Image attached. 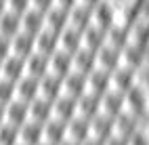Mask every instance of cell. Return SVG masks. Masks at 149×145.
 Here are the masks:
<instances>
[{
  "label": "cell",
  "instance_id": "6da1fadb",
  "mask_svg": "<svg viewBox=\"0 0 149 145\" xmlns=\"http://www.w3.org/2000/svg\"><path fill=\"white\" fill-rule=\"evenodd\" d=\"M40 97V80L32 76H23L21 80L15 82V99L23 103H32L34 99Z\"/></svg>",
  "mask_w": 149,
  "mask_h": 145
},
{
  "label": "cell",
  "instance_id": "7a4b0ae2",
  "mask_svg": "<svg viewBox=\"0 0 149 145\" xmlns=\"http://www.w3.org/2000/svg\"><path fill=\"white\" fill-rule=\"evenodd\" d=\"M111 23H113V2L103 0V2H99L91 11V25L105 32L111 27Z\"/></svg>",
  "mask_w": 149,
  "mask_h": 145
},
{
  "label": "cell",
  "instance_id": "3957f363",
  "mask_svg": "<svg viewBox=\"0 0 149 145\" xmlns=\"http://www.w3.org/2000/svg\"><path fill=\"white\" fill-rule=\"evenodd\" d=\"M107 76L109 74L99 72V70H93L88 76H84V95L95 97V99L105 95L107 93Z\"/></svg>",
  "mask_w": 149,
  "mask_h": 145
},
{
  "label": "cell",
  "instance_id": "277c9868",
  "mask_svg": "<svg viewBox=\"0 0 149 145\" xmlns=\"http://www.w3.org/2000/svg\"><path fill=\"white\" fill-rule=\"evenodd\" d=\"M0 74H2V78L11 80V82L21 80L25 76V59H21V57L11 53L2 63H0Z\"/></svg>",
  "mask_w": 149,
  "mask_h": 145
},
{
  "label": "cell",
  "instance_id": "5b68a950",
  "mask_svg": "<svg viewBox=\"0 0 149 145\" xmlns=\"http://www.w3.org/2000/svg\"><path fill=\"white\" fill-rule=\"evenodd\" d=\"M4 122L13 124V126H21V124H25L29 120V103H23L19 99H13L11 103L4 107Z\"/></svg>",
  "mask_w": 149,
  "mask_h": 145
},
{
  "label": "cell",
  "instance_id": "8992f818",
  "mask_svg": "<svg viewBox=\"0 0 149 145\" xmlns=\"http://www.w3.org/2000/svg\"><path fill=\"white\" fill-rule=\"evenodd\" d=\"M67 23H69V11H65V8L57 6V4L44 13V27L55 34H61L67 27Z\"/></svg>",
  "mask_w": 149,
  "mask_h": 145
},
{
  "label": "cell",
  "instance_id": "52a82bcc",
  "mask_svg": "<svg viewBox=\"0 0 149 145\" xmlns=\"http://www.w3.org/2000/svg\"><path fill=\"white\" fill-rule=\"evenodd\" d=\"M76 116V99H69V97H59V99L53 101V112H51V118L53 120H59L67 124Z\"/></svg>",
  "mask_w": 149,
  "mask_h": 145
},
{
  "label": "cell",
  "instance_id": "ba28073f",
  "mask_svg": "<svg viewBox=\"0 0 149 145\" xmlns=\"http://www.w3.org/2000/svg\"><path fill=\"white\" fill-rule=\"evenodd\" d=\"M72 72V55H67L63 51H55L48 57V74L57 76V78H65V76Z\"/></svg>",
  "mask_w": 149,
  "mask_h": 145
},
{
  "label": "cell",
  "instance_id": "9c48e42d",
  "mask_svg": "<svg viewBox=\"0 0 149 145\" xmlns=\"http://www.w3.org/2000/svg\"><path fill=\"white\" fill-rule=\"evenodd\" d=\"M86 139H88V120H82V118H78V116H74V118L65 124V141L80 145Z\"/></svg>",
  "mask_w": 149,
  "mask_h": 145
},
{
  "label": "cell",
  "instance_id": "30bf717a",
  "mask_svg": "<svg viewBox=\"0 0 149 145\" xmlns=\"http://www.w3.org/2000/svg\"><path fill=\"white\" fill-rule=\"evenodd\" d=\"M11 48H13V55L21 57V59H27L36 51V36L21 30L15 38H11Z\"/></svg>",
  "mask_w": 149,
  "mask_h": 145
},
{
  "label": "cell",
  "instance_id": "8fae6325",
  "mask_svg": "<svg viewBox=\"0 0 149 145\" xmlns=\"http://www.w3.org/2000/svg\"><path fill=\"white\" fill-rule=\"evenodd\" d=\"M61 95L69 97V99H78V97L84 95V76L69 72L65 78L61 80Z\"/></svg>",
  "mask_w": 149,
  "mask_h": 145
},
{
  "label": "cell",
  "instance_id": "7c38bea8",
  "mask_svg": "<svg viewBox=\"0 0 149 145\" xmlns=\"http://www.w3.org/2000/svg\"><path fill=\"white\" fill-rule=\"evenodd\" d=\"M48 74V57L42 53H32L25 59V76H32V78H44Z\"/></svg>",
  "mask_w": 149,
  "mask_h": 145
},
{
  "label": "cell",
  "instance_id": "4fadbf2b",
  "mask_svg": "<svg viewBox=\"0 0 149 145\" xmlns=\"http://www.w3.org/2000/svg\"><path fill=\"white\" fill-rule=\"evenodd\" d=\"M65 141V124L59 120H48L42 124V143L48 145H59Z\"/></svg>",
  "mask_w": 149,
  "mask_h": 145
},
{
  "label": "cell",
  "instance_id": "5bb4252c",
  "mask_svg": "<svg viewBox=\"0 0 149 145\" xmlns=\"http://www.w3.org/2000/svg\"><path fill=\"white\" fill-rule=\"evenodd\" d=\"M103 44H105V32L97 30V27H93V25H88L82 32V36H80V48H84V51L97 53Z\"/></svg>",
  "mask_w": 149,
  "mask_h": 145
},
{
  "label": "cell",
  "instance_id": "9a60e30c",
  "mask_svg": "<svg viewBox=\"0 0 149 145\" xmlns=\"http://www.w3.org/2000/svg\"><path fill=\"white\" fill-rule=\"evenodd\" d=\"M93 70H95V53L80 48V51H76L72 55V72L88 76Z\"/></svg>",
  "mask_w": 149,
  "mask_h": 145
},
{
  "label": "cell",
  "instance_id": "2e32d148",
  "mask_svg": "<svg viewBox=\"0 0 149 145\" xmlns=\"http://www.w3.org/2000/svg\"><path fill=\"white\" fill-rule=\"evenodd\" d=\"M55 51H59V34L44 27L40 34H36V53H42L46 57H51Z\"/></svg>",
  "mask_w": 149,
  "mask_h": 145
},
{
  "label": "cell",
  "instance_id": "e0dca14e",
  "mask_svg": "<svg viewBox=\"0 0 149 145\" xmlns=\"http://www.w3.org/2000/svg\"><path fill=\"white\" fill-rule=\"evenodd\" d=\"M19 143L21 145H40L42 143V124L27 120L19 126Z\"/></svg>",
  "mask_w": 149,
  "mask_h": 145
},
{
  "label": "cell",
  "instance_id": "ac0fdd59",
  "mask_svg": "<svg viewBox=\"0 0 149 145\" xmlns=\"http://www.w3.org/2000/svg\"><path fill=\"white\" fill-rule=\"evenodd\" d=\"M21 30L27 34H40L44 30V13L36 11V8H27V11L21 15Z\"/></svg>",
  "mask_w": 149,
  "mask_h": 145
},
{
  "label": "cell",
  "instance_id": "d6986e66",
  "mask_svg": "<svg viewBox=\"0 0 149 145\" xmlns=\"http://www.w3.org/2000/svg\"><path fill=\"white\" fill-rule=\"evenodd\" d=\"M51 112H53V101H46L42 97H38L29 103V120L38 122V124H44L51 120Z\"/></svg>",
  "mask_w": 149,
  "mask_h": 145
},
{
  "label": "cell",
  "instance_id": "ffe728a7",
  "mask_svg": "<svg viewBox=\"0 0 149 145\" xmlns=\"http://www.w3.org/2000/svg\"><path fill=\"white\" fill-rule=\"evenodd\" d=\"M80 36H82V32H78V30L67 25L59 34V51H63L67 55H74L76 51H80Z\"/></svg>",
  "mask_w": 149,
  "mask_h": 145
},
{
  "label": "cell",
  "instance_id": "44dd1931",
  "mask_svg": "<svg viewBox=\"0 0 149 145\" xmlns=\"http://www.w3.org/2000/svg\"><path fill=\"white\" fill-rule=\"evenodd\" d=\"M21 32V15L6 11L0 15V36L4 38H15Z\"/></svg>",
  "mask_w": 149,
  "mask_h": 145
},
{
  "label": "cell",
  "instance_id": "7402d4cb",
  "mask_svg": "<svg viewBox=\"0 0 149 145\" xmlns=\"http://www.w3.org/2000/svg\"><path fill=\"white\" fill-rule=\"evenodd\" d=\"M40 97L46 101H55L61 97V78L46 74L44 78H40Z\"/></svg>",
  "mask_w": 149,
  "mask_h": 145
},
{
  "label": "cell",
  "instance_id": "603a6c76",
  "mask_svg": "<svg viewBox=\"0 0 149 145\" xmlns=\"http://www.w3.org/2000/svg\"><path fill=\"white\" fill-rule=\"evenodd\" d=\"M97 101L95 97H88V95H82L76 99V116L82 120H88L91 122L95 116H97Z\"/></svg>",
  "mask_w": 149,
  "mask_h": 145
},
{
  "label": "cell",
  "instance_id": "cb8c5ba5",
  "mask_svg": "<svg viewBox=\"0 0 149 145\" xmlns=\"http://www.w3.org/2000/svg\"><path fill=\"white\" fill-rule=\"evenodd\" d=\"M19 143V128L13 124H0V145H17Z\"/></svg>",
  "mask_w": 149,
  "mask_h": 145
},
{
  "label": "cell",
  "instance_id": "d4e9b609",
  "mask_svg": "<svg viewBox=\"0 0 149 145\" xmlns=\"http://www.w3.org/2000/svg\"><path fill=\"white\" fill-rule=\"evenodd\" d=\"M13 99H15V82H11V80H6V78L0 76V105L6 107Z\"/></svg>",
  "mask_w": 149,
  "mask_h": 145
},
{
  "label": "cell",
  "instance_id": "484cf974",
  "mask_svg": "<svg viewBox=\"0 0 149 145\" xmlns=\"http://www.w3.org/2000/svg\"><path fill=\"white\" fill-rule=\"evenodd\" d=\"M29 8V0H8V11L17 13V15H23Z\"/></svg>",
  "mask_w": 149,
  "mask_h": 145
},
{
  "label": "cell",
  "instance_id": "4316f807",
  "mask_svg": "<svg viewBox=\"0 0 149 145\" xmlns=\"http://www.w3.org/2000/svg\"><path fill=\"white\" fill-rule=\"evenodd\" d=\"M53 6H55V0H29V8H36L40 13H46Z\"/></svg>",
  "mask_w": 149,
  "mask_h": 145
},
{
  "label": "cell",
  "instance_id": "83f0119b",
  "mask_svg": "<svg viewBox=\"0 0 149 145\" xmlns=\"http://www.w3.org/2000/svg\"><path fill=\"white\" fill-rule=\"evenodd\" d=\"M11 53H13V48H11V38L0 36V63H2Z\"/></svg>",
  "mask_w": 149,
  "mask_h": 145
},
{
  "label": "cell",
  "instance_id": "f1b7e54d",
  "mask_svg": "<svg viewBox=\"0 0 149 145\" xmlns=\"http://www.w3.org/2000/svg\"><path fill=\"white\" fill-rule=\"evenodd\" d=\"M99 2H103V0H78L76 6H82V8H86V11H93Z\"/></svg>",
  "mask_w": 149,
  "mask_h": 145
},
{
  "label": "cell",
  "instance_id": "f546056e",
  "mask_svg": "<svg viewBox=\"0 0 149 145\" xmlns=\"http://www.w3.org/2000/svg\"><path fill=\"white\" fill-rule=\"evenodd\" d=\"M55 4L61 6V8H65V11H72V8L78 4V0H55Z\"/></svg>",
  "mask_w": 149,
  "mask_h": 145
},
{
  "label": "cell",
  "instance_id": "4dcf8cb0",
  "mask_svg": "<svg viewBox=\"0 0 149 145\" xmlns=\"http://www.w3.org/2000/svg\"><path fill=\"white\" fill-rule=\"evenodd\" d=\"M8 11V0H0V15Z\"/></svg>",
  "mask_w": 149,
  "mask_h": 145
},
{
  "label": "cell",
  "instance_id": "1f68e13d",
  "mask_svg": "<svg viewBox=\"0 0 149 145\" xmlns=\"http://www.w3.org/2000/svg\"><path fill=\"white\" fill-rule=\"evenodd\" d=\"M4 105H0V124H4Z\"/></svg>",
  "mask_w": 149,
  "mask_h": 145
},
{
  "label": "cell",
  "instance_id": "d6a6232c",
  "mask_svg": "<svg viewBox=\"0 0 149 145\" xmlns=\"http://www.w3.org/2000/svg\"><path fill=\"white\" fill-rule=\"evenodd\" d=\"M80 145H101V143H97V141H91V139H86L84 143H80Z\"/></svg>",
  "mask_w": 149,
  "mask_h": 145
},
{
  "label": "cell",
  "instance_id": "836d02e7",
  "mask_svg": "<svg viewBox=\"0 0 149 145\" xmlns=\"http://www.w3.org/2000/svg\"><path fill=\"white\" fill-rule=\"evenodd\" d=\"M59 145H76V143H69V141H63V143H59Z\"/></svg>",
  "mask_w": 149,
  "mask_h": 145
},
{
  "label": "cell",
  "instance_id": "e575fe53",
  "mask_svg": "<svg viewBox=\"0 0 149 145\" xmlns=\"http://www.w3.org/2000/svg\"><path fill=\"white\" fill-rule=\"evenodd\" d=\"M40 145H48V143H40Z\"/></svg>",
  "mask_w": 149,
  "mask_h": 145
},
{
  "label": "cell",
  "instance_id": "d590c367",
  "mask_svg": "<svg viewBox=\"0 0 149 145\" xmlns=\"http://www.w3.org/2000/svg\"><path fill=\"white\" fill-rule=\"evenodd\" d=\"M17 145H21V143H17Z\"/></svg>",
  "mask_w": 149,
  "mask_h": 145
},
{
  "label": "cell",
  "instance_id": "8d00e7d4",
  "mask_svg": "<svg viewBox=\"0 0 149 145\" xmlns=\"http://www.w3.org/2000/svg\"><path fill=\"white\" fill-rule=\"evenodd\" d=\"M0 76H2V74H0Z\"/></svg>",
  "mask_w": 149,
  "mask_h": 145
}]
</instances>
